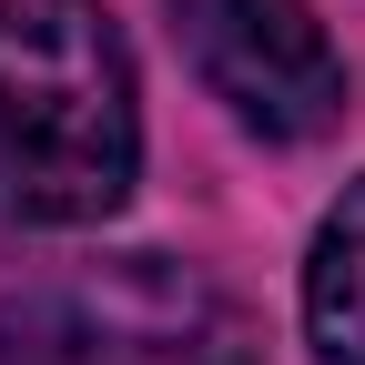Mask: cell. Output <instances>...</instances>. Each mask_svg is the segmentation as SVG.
<instances>
[{"label":"cell","instance_id":"277c9868","mask_svg":"<svg viewBox=\"0 0 365 365\" xmlns=\"http://www.w3.org/2000/svg\"><path fill=\"white\" fill-rule=\"evenodd\" d=\"M304 335L325 365H365V182H345L304 254Z\"/></svg>","mask_w":365,"mask_h":365},{"label":"cell","instance_id":"7a4b0ae2","mask_svg":"<svg viewBox=\"0 0 365 365\" xmlns=\"http://www.w3.org/2000/svg\"><path fill=\"white\" fill-rule=\"evenodd\" d=\"M0 365H254V335L193 264L112 254L0 294Z\"/></svg>","mask_w":365,"mask_h":365},{"label":"cell","instance_id":"6da1fadb","mask_svg":"<svg viewBox=\"0 0 365 365\" xmlns=\"http://www.w3.org/2000/svg\"><path fill=\"white\" fill-rule=\"evenodd\" d=\"M143 173L132 51L91 0H0V234L122 213Z\"/></svg>","mask_w":365,"mask_h":365},{"label":"cell","instance_id":"3957f363","mask_svg":"<svg viewBox=\"0 0 365 365\" xmlns=\"http://www.w3.org/2000/svg\"><path fill=\"white\" fill-rule=\"evenodd\" d=\"M173 31H182V61L203 71V91L244 132H264V143L335 132L345 61L314 21V0H173Z\"/></svg>","mask_w":365,"mask_h":365}]
</instances>
